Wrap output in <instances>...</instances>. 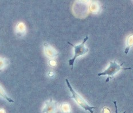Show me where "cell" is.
<instances>
[{"mask_svg": "<svg viewBox=\"0 0 133 113\" xmlns=\"http://www.w3.org/2000/svg\"><path fill=\"white\" fill-rule=\"evenodd\" d=\"M65 81L68 89L72 94V96H71V98L74 99V100H75V101L82 109H84L85 111H89L90 113H94L93 110L96 109V107L92 106H90V104H88L87 102L85 101L84 99L80 94H79L78 93H77L75 92V90L73 89V87H72L71 85L70 84L68 79H65Z\"/></svg>", "mask_w": 133, "mask_h": 113, "instance_id": "1", "label": "cell"}, {"mask_svg": "<svg viewBox=\"0 0 133 113\" xmlns=\"http://www.w3.org/2000/svg\"><path fill=\"white\" fill-rule=\"evenodd\" d=\"M88 40V35H87V36L85 37L84 39H83V41H82V42L80 44H79V45H74L72 43H71V42H68V43L69 44V45H70L73 47L74 49V51H75L74 56L72 58H71V59L68 61L69 65L71 66L72 70L73 69L74 62H75V60L77 58H78L79 57H80V56H84V54H85L88 52L89 49H88V48H86L85 46V43H86Z\"/></svg>", "mask_w": 133, "mask_h": 113, "instance_id": "2", "label": "cell"}, {"mask_svg": "<svg viewBox=\"0 0 133 113\" xmlns=\"http://www.w3.org/2000/svg\"><path fill=\"white\" fill-rule=\"evenodd\" d=\"M123 64H124V62H123L122 64L119 65L115 61H111L110 62L109 67H108L106 70H105L104 71H103V72L98 73V76H102L107 75L108 77L106 79V81H105V82L107 83V82L110 81V79H111L113 78L114 76L116 73H118V71H121V70H126L131 69V67L122 68V66Z\"/></svg>", "mask_w": 133, "mask_h": 113, "instance_id": "3", "label": "cell"}, {"mask_svg": "<svg viewBox=\"0 0 133 113\" xmlns=\"http://www.w3.org/2000/svg\"><path fill=\"white\" fill-rule=\"evenodd\" d=\"M58 110L57 102L52 98L45 101L42 109V113H56Z\"/></svg>", "mask_w": 133, "mask_h": 113, "instance_id": "4", "label": "cell"}, {"mask_svg": "<svg viewBox=\"0 0 133 113\" xmlns=\"http://www.w3.org/2000/svg\"><path fill=\"white\" fill-rule=\"evenodd\" d=\"M44 49H45V53L46 56L49 58H55L56 57L58 53L54 48L50 46L48 43H44Z\"/></svg>", "mask_w": 133, "mask_h": 113, "instance_id": "5", "label": "cell"}, {"mask_svg": "<svg viewBox=\"0 0 133 113\" xmlns=\"http://www.w3.org/2000/svg\"><path fill=\"white\" fill-rule=\"evenodd\" d=\"M0 97L2 98L4 100L7 101L9 103H14V101L12 98H10V96L8 95L5 92V90L3 89L1 85H0Z\"/></svg>", "mask_w": 133, "mask_h": 113, "instance_id": "6", "label": "cell"}, {"mask_svg": "<svg viewBox=\"0 0 133 113\" xmlns=\"http://www.w3.org/2000/svg\"><path fill=\"white\" fill-rule=\"evenodd\" d=\"M133 46V34L130 35L127 38V46L124 50V53L127 54L129 53L130 49Z\"/></svg>", "mask_w": 133, "mask_h": 113, "instance_id": "7", "label": "cell"}, {"mask_svg": "<svg viewBox=\"0 0 133 113\" xmlns=\"http://www.w3.org/2000/svg\"><path fill=\"white\" fill-rule=\"evenodd\" d=\"M60 110L63 113H70L71 111V107L68 104L64 103L61 105Z\"/></svg>", "mask_w": 133, "mask_h": 113, "instance_id": "8", "label": "cell"}, {"mask_svg": "<svg viewBox=\"0 0 133 113\" xmlns=\"http://www.w3.org/2000/svg\"><path fill=\"white\" fill-rule=\"evenodd\" d=\"M8 60L4 58L0 57V70L3 69L8 65Z\"/></svg>", "mask_w": 133, "mask_h": 113, "instance_id": "9", "label": "cell"}, {"mask_svg": "<svg viewBox=\"0 0 133 113\" xmlns=\"http://www.w3.org/2000/svg\"><path fill=\"white\" fill-rule=\"evenodd\" d=\"M91 7H92V8L91 9V10L94 13L97 12V11L99 10V7L98 6V5L96 4H92L91 6Z\"/></svg>", "mask_w": 133, "mask_h": 113, "instance_id": "10", "label": "cell"}, {"mask_svg": "<svg viewBox=\"0 0 133 113\" xmlns=\"http://www.w3.org/2000/svg\"><path fill=\"white\" fill-rule=\"evenodd\" d=\"M102 113H111L110 110L107 107H104L103 109H102Z\"/></svg>", "mask_w": 133, "mask_h": 113, "instance_id": "11", "label": "cell"}, {"mask_svg": "<svg viewBox=\"0 0 133 113\" xmlns=\"http://www.w3.org/2000/svg\"><path fill=\"white\" fill-rule=\"evenodd\" d=\"M113 103L115 105V113H118V106H117V102H116V101H113ZM123 113H126V111L123 112Z\"/></svg>", "mask_w": 133, "mask_h": 113, "instance_id": "12", "label": "cell"}, {"mask_svg": "<svg viewBox=\"0 0 133 113\" xmlns=\"http://www.w3.org/2000/svg\"><path fill=\"white\" fill-rule=\"evenodd\" d=\"M0 113H5V110L3 109H0Z\"/></svg>", "mask_w": 133, "mask_h": 113, "instance_id": "13", "label": "cell"}]
</instances>
